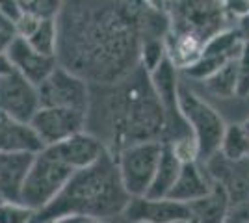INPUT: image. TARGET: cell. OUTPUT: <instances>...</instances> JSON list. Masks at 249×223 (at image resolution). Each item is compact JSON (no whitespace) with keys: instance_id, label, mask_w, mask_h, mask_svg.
<instances>
[{"instance_id":"6da1fadb","label":"cell","mask_w":249,"mask_h":223,"mask_svg":"<svg viewBox=\"0 0 249 223\" xmlns=\"http://www.w3.org/2000/svg\"><path fill=\"white\" fill-rule=\"evenodd\" d=\"M143 0H65L56 17L58 64L89 84H114L140 65Z\"/></svg>"},{"instance_id":"7a4b0ae2","label":"cell","mask_w":249,"mask_h":223,"mask_svg":"<svg viewBox=\"0 0 249 223\" xmlns=\"http://www.w3.org/2000/svg\"><path fill=\"white\" fill-rule=\"evenodd\" d=\"M164 112L142 65L114 84H89L86 130L115 156L142 141H164Z\"/></svg>"},{"instance_id":"3957f363","label":"cell","mask_w":249,"mask_h":223,"mask_svg":"<svg viewBox=\"0 0 249 223\" xmlns=\"http://www.w3.org/2000/svg\"><path fill=\"white\" fill-rule=\"evenodd\" d=\"M128 199L115 158L106 153L93 166L74 171L62 191L47 206L34 212L30 223H52L69 216L115 220L123 216Z\"/></svg>"},{"instance_id":"277c9868","label":"cell","mask_w":249,"mask_h":223,"mask_svg":"<svg viewBox=\"0 0 249 223\" xmlns=\"http://www.w3.org/2000/svg\"><path fill=\"white\" fill-rule=\"evenodd\" d=\"M169 34L194 37L205 43L216 34L231 28L225 0H171L167 4Z\"/></svg>"},{"instance_id":"5b68a950","label":"cell","mask_w":249,"mask_h":223,"mask_svg":"<svg viewBox=\"0 0 249 223\" xmlns=\"http://www.w3.org/2000/svg\"><path fill=\"white\" fill-rule=\"evenodd\" d=\"M178 101H180L182 116L190 125V130L197 143L199 160L207 162L219 151L221 139L227 128V121L219 114L218 108L201 95L196 87L188 84L184 78H180Z\"/></svg>"},{"instance_id":"8992f818","label":"cell","mask_w":249,"mask_h":223,"mask_svg":"<svg viewBox=\"0 0 249 223\" xmlns=\"http://www.w3.org/2000/svg\"><path fill=\"white\" fill-rule=\"evenodd\" d=\"M74 171L49 154L45 149L39 151L30 166L26 181L21 191V203L34 212L41 210L62 191Z\"/></svg>"},{"instance_id":"52a82bcc","label":"cell","mask_w":249,"mask_h":223,"mask_svg":"<svg viewBox=\"0 0 249 223\" xmlns=\"http://www.w3.org/2000/svg\"><path fill=\"white\" fill-rule=\"evenodd\" d=\"M151 82L156 91V97L160 101V106L164 112V141L162 143H178L182 139L194 138L190 125L182 116L180 101H178V87H180V69L177 67L169 58H166L162 64L156 67L153 73H149Z\"/></svg>"},{"instance_id":"ba28073f","label":"cell","mask_w":249,"mask_h":223,"mask_svg":"<svg viewBox=\"0 0 249 223\" xmlns=\"http://www.w3.org/2000/svg\"><path fill=\"white\" fill-rule=\"evenodd\" d=\"M162 147V141H142L124 147L114 156L121 184L130 197L147 195L160 162Z\"/></svg>"},{"instance_id":"9c48e42d","label":"cell","mask_w":249,"mask_h":223,"mask_svg":"<svg viewBox=\"0 0 249 223\" xmlns=\"http://www.w3.org/2000/svg\"><path fill=\"white\" fill-rule=\"evenodd\" d=\"M36 87H37V97H39V108H74V110L88 112L89 82H86L82 76L71 73L60 64Z\"/></svg>"},{"instance_id":"30bf717a","label":"cell","mask_w":249,"mask_h":223,"mask_svg":"<svg viewBox=\"0 0 249 223\" xmlns=\"http://www.w3.org/2000/svg\"><path fill=\"white\" fill-rule=\"evenodd\" d=\"M30 127L43 147L56 145L86 130V112L74 108L41 106L30 119Z\"/></svg>"},{"instance_id":"8fae6325","label":"cell","mask_w":249,"mask_h":223,"mask_svg":"<svg viewBox=\"0 0 249 223\" xmlns=\"http://www.w3.org/2000/svg\"><path fill=\"white\" fill-rule=\"evenodd\" d=\"M126 223H194L188 203L169 197H130L123 210Z\"/></svg>"},{"instance_id":"7c38bea8","label":"cell","mask_w":249,"mask_h":223,"mask_svg":"<svg viewBox=\"0 0 249 223\" xmlns=\"http://www.w3.org/2000/svg\"><path fill=\"white\" fill-rule=\"evenodd\" d=\"M37 110L39 97L36 86L13 69L0 74V116L21 123H30Z\"/></svg>"},{"instance_id":"4fadbf2b","label":"cell","mask_w":249,"mask_h":223,"mask_svg":"<svg viewBox=\"0 0 249 223\" xmlns=\"http://www.w3.org/2000/svg\"><path fill=\"white\" fill-rule=\"evenodd\" d=\"M45 151L56 160H60L62 164L69 166L73 171L93 166L95 162H99L108 153L103 141L88 130H82L56 145H49L45 147Z\"/></svg>"},{"instance_id":"5bb4252c","label":"cell","mask_w":249,"mask_h":223,"mask_svg":"<svg viewBox=\"0 0 249 223\" xmlns=\"http://www.w3.org/2000/svg\"><path fill=\"white\" fill-rule=\"evenodd\" d=\"M6 58L10 62L11 69L22 74L28 82L34 86H39L54 71V67L58 65L56 58L45 56L37 52L30 43L21 35H13L10 45L6 49Z\"/></svg>"},{"instance_id":"9a60e30c","label":"cell","mask_w":249,"mask_h":223,"mask_svg":"<svg viewBox=\"0 0 249 223\" xmlns=\"http://www.w3.org/2000/svg\"><path fill=\"white\" fill-rule=\"evenodd\" d=\"M37 153H0V201H19Z\"/></svg>"},{"instance_id":"2e32d148","label":"cell","mask_w":249,"mask_h":223,"mask_svg":"<svg viewBox=\"0 0 249 223\" xmlns=\"http://www.w3.org/2000/svg\"><path fill=\"white\" fill-rule=\"evenodd\" d=\"M212 186H214V181L208 175L205 164L201 160H192V162L182 164L178 179L175 181L167 197L190 205V203L197 201L201 197H205L207 193H210Z\"/></svg>"},{"instance_id":"e0dca14e","label":"cell","mask_w":249,"mask_h":223,"mask_svg":"<svg viewBox=\"0 0 249 223\" xmlns=\"http://www.w3.org/2000/svg\"><path fill=\"white\" fill-rule=\"evenodd\" d=\"M43 149L30 123L0 116V153H39Z\"/></svg>"},{"instance_id":"ac0fdd59","label":"cell","mask_w":249,"mask_h":223,"mask_svg":"<svg viewBox=\"0 0 249 223\" xmlns=\"http://www.w3.org/2000/svg\"><path fill=\"white\" fill-rule=\"evenodd\" d=\"M231 205L232 203H231L227 190L219 182H214L210 193H207L197 201L190 203L194 223H223Z\"/></svg>"},{"instance_id":"d6986e66","label":"cell","mask_w":249,"mask_h":223,"mask_svg":"<svg viewBox=\"0 0 249 223\" xmlns=\"http://www.w3.org/2000/svg\"><path fill=\"white\" fill-rule=\"evenodd\" d=\"M182 164L184 162L177 156L175 149L171 147L169 143H164L162 154H160V162H158V168H156L155 173V179L151 182V188L147 191V195L149 197H167L175 181L178 179Z\"/></svg>"},{"instance_id":"ffe728a7","label":"cell","mask_w":249,"mask_h":223,"mask_svg":"<svg viewBox=\"0 0 249 223\" xmlns=\"http://www.w3.org/2000/svg\"><path fill=\"white\" fill-rule=\"evenodd\" d=\"M219 153L234 162L249 158V132L242 123H227Z\"/></svg>"},{"instance_id":"44dd1931","label":"cell","mask_w":249,"mask_h":223,"mask_svg":"<svg viewBox=\"0 0 249 223\" xmlns=\"http://www.w3.org/2000/svg\"><path fill=\"white\" fill-rule=\"evenodd\" d=\"M37 52L56 58L58 51V24L56 19H43L37 22V26L32 30L28 37H24Z\"/></svg>"},{"instance_id":"7402d4cb","label":"cell","mask_w":249,"mask_h":223,"mask_svg":"<svg viewBox=\"0 0 249 223\" xmlns=\"http://www.w3.org/2000/svg\"><path fill=\"white\" fill-rule=\"evenodd\" d=\"M166 58H167L166 39H158V37L142 39V47H140V65L145 69L147 73H153Z\"/></svg>"},{"instance_id":"603a6c76","label":"cell","mask_w":249,"mask_h":223,"mask_svg":"<svg viewBox=\"0 0 249 223\" xmlns=\"http://www.w3.org/2000/svg\"><path fill=\"white\" fill-rule=\"evenodd\" d=\"M17 2L24 15L43 21V19H56L65 0H17Z\"/></svg>"},{"instance_id":"cb8c5ba5","label":"cell","mask_w":249,"mask_h":223,"mask_svg":"<svg viewBox=\"0 0 249 223\" xmlns=\"http://www.w3.org/2000/svg\"><path fill=\"white\" fill-rule=\"evenodd\" d=\"M34 210L19 201H0V223H30Z\"/></svg>"},{"instance_id":"d4e9b609","label":"cell","mask_w":249,"mask_h":223,"mask_svg":"<svg viewBox=\"0 0 249 223\" xmlns=\"http://www.w3.org/2000/svg\"><path fill=\"white\" fill-rule=\"evenodd\" d=\"M223 223H249V201L232 203Z\"/></svg>"},{"instance_id":"484cf974","label":"cell","mask_w":249,"mask_h":223,"mask_svg":"<svg viewBox=\"0 0 249 223\" xmlns=\"http://www.w3.org/2000/svg\"><path fill=\"white\" fill-rule=\"evenodd\" d=\"M0 11H2V15H4L11 24H15L22 15L17 0H0Z\"/></svg>"},{"instance_id":"4316f807","label":"cell","mask_w":249,"mask_h":223,"mask_svg":"<svg viewBox=\"0 0 249 223\" xmlns=\"http://www.w3.org/2000/svg\"><path fill=\"white\" fill-rule=\"evenodd\" d=\"M236 64H238L240 71H248L249 73V39H246L242 45L238 58H236Z\"/></svg>"},{"instance_id":"83f0119b","label":"cell","mask_w":249,"mask_h":223,"mask_svg":"<svg viewBox=\"0 0 249 223\" xmlns=\"http://www.w3.org/2000/svg\"><path fill=\"white\" fill-rule=\"evenodd\" d=\"M15 34L13 32H8V30H0V54H6V49H8V45H10L11 37H13Z\"/></svg>"},{"instance_id":"f1b7e54d","label":"cell","mask_w":249,"mask_h":223,"mask_svg":"<svg viewBox=\"0 0 249 223\" xmlns=\"http://www.w3.org/2000/svg\"><path fill=\"white\" fill-rule=\"evenodd\" d=\"M143 4L158 11H166L167 10V0H143Z\"/></svg>"},{"instance_id":"f546056e","label":"cell","mask_w":249,"mask_h":223,"mask_svg":"<svg viewBox=\"0 0 249 223\" xmlns=\"http://www.w3.org/2000/svg\"><path fill=\"white\" fill-rule=\"evenodd\" d=\"M0 30H8V32H13V24H11L4 15H2V11H0Z\"/></svg>"},{"instance_id":"4dcf8cb0","label":"cell","mask_w":249,"mask_h":223,"mask_svg":"<svg viewBox=\"0 0 249 223\" xmlns=\"http://www.w3.org/2000/svg\"><path fill=\"white\" fill-rule=\"evenodd\" d=\"M78 223H114V220H99V218H80Z\"/></svg>"},{"instance_id":"1f68e13d","label":"cell","mask_w":249,"mask_h":223,"mask_svg":"<svg viewBox=\"0 0 249 223\" xmlns=\"http://www.w3.org/2000/svg\"><path fill=\"white\" fill-rule=\"evenodd\" d=\"M78 222H80L78 216H69V218H62V220H56V222L52 223H78Z\"/></svg>"},{"instance_id":"d6a6232c","label":"cell","mask_w":249,"mask_h":223,"mask_svg":"<svg viewBox=\"0 0 249 223\" xmlns=\"http://www.w3.org/2000/svg\"><path fill=\"white\" fill-rule=\"evenodd\" d=\"M240 30H242V34H244V37L249 39V17L244 19V24H242V28H240Z\"/></svg>"},{"instance_id":"836d02e7","label":"cell","mask_w":249,"mask_h":223,"mask_svg":"<svg viewBox=\"0 0 249 223\" xmlns=\"http://www.w3.org/2000/svg\"><path fill=\"white\" fill-rule=\"evenodd\" d=\"M242 125H244V127H246V130H248V132H249V116L246 117L244 121H242Z\"/></svg>"},{"instance_id":"e575fe53","label":"cell","mask_w":249,"mask_h":223,"mask_svg":"<svg viewBox=\"0 0 249 223\" xmlns=\"http://www.w3.org/2000/svg\"><path fill=\"white\" fill-rule=\"evenodd\" d=\"M169 2H171V0H167V4H169Z\"/></svg>"}]
</instances>
